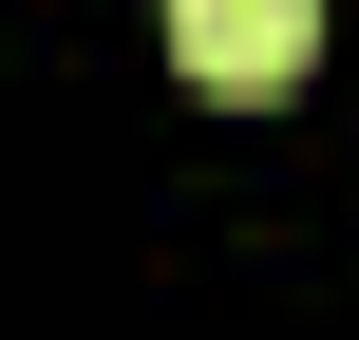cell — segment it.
<instances>
[{
	"label": "cell",
	"mask_w": 359,
	"mask_h": 340,
	"mask_svg": "<svg viewBox=\"0 0 359 340\" xmlns=\"http://www.w3.org/2000/svg\"><path fill=\"white\" fill-rule=\"evenodd\" d=\"M170 57H189V95H303L322 0H170Z\"/></svg>",
	"instance_id": "1"
}]
</instances>
